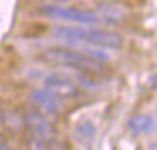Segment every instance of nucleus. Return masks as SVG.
<instances>
[{
    "label": "nucleus",
    "mask_w": 157,
    "mask_h": 150,
    "mask_svg": "<svg viewBox=\"0 0 157 150\" xmlns=\"http://www.w3.org/2000/svg\"><path fill=\"white\" fill-rule=\"evenodd\" d=\"M52 36L59 41L75 42V44H90L103 49H120L123 44V37L115 31L96 29L93 25H81V27H66L58 25L52 29Z\"/></svg>",
    "instance_id": "f257e3e1"
},
{
    "label": "nucleus",
    "mask_w": 157,
    "mask_h": 150,
    "mask_svg": "<svg viewBox=\"0 0 157 150\" xmlns=\"http://www.w3.org/2000/svg\"><path fill=\"white\" fill-rule=\"evenodd\" d=\"M44 59L51 64L61 66V68H68L71 71H79L86 73V74H101L105 71L103 62L96 61V59L86 56L85 52L78 51L73 47H52L44 52Z\"/></svg>",
    "instance_id": "f03ea898"
},
{
    "label": "nucleus",
    "mask_w": 157,
    "mask_h": 150,
    "mask_svg": "<svg viewBox=\"0 0 157 150\" xmlns=\"http://www.w3.org/2000/svg\"><path fill=\"white\" fill-rule=\"evenodd\" d=\"M39 14L48 19L61 22H69V24H78V25H98L100 17L91 10L85 9H76V7H66V5H42L39 9Z\"/></svg>",
    "instance_id": "7ed1b4c3"
},
{
    "label": "nucleus",
    "mask_w": 157,
    "mask_h": 150,
    "mask_svg": "<svg viewBox=\"0 0 157 150\" xmlns=\"http://www.w3.org/2000/svg\"><path fill=\"white\" fill-rule=\"evenodd\" d=\"M24 125L25 130L31 137H36V138L41 140H52L56 138V128L51 122H49V116H46L41 110L34 108H27L24 113Z\"/></svg>",
    "instance_id": "20e7f679"
},
{
    "label": "nucleus",
    "mask_w": 157,
    "mask_h": 150,
    "mask_svg": "<svg viewBox=\"0 0 157 150\" xmlns=\"http://www.w3.org/2000/svg\"><path fill=\"white\" fill-rule=\"evenodd\" d=\"M44 88L56 95L59 99H75L81 95L78 83L63 73H54L44 78Z\"/></svg>",
    "instance_id": "39448f33"
},
{
    "label": "nucleus",
    "mask_w": 157,
    "mask_h": 150,
    "mask_svg": "<svg viewBox=\"0 0 157 150\" xmlns=\"http://www.w3.org/2000/svg\"><path fill=\"white\" fill-rule=\"evenodd\" d=\"M31 99L34 103V106L37 110H41L46 116H56L61 115L63 111V99H59L56 95H52L51 91H48L46 88L42 89H34L31 93Z\"/></svg>",
    "instance_id": "423d86ee"
},
{
    "label": "nucleus",
    "mask_w": 157,
    "mask_h": 150,
    "mask_svg": "<svg viewBox=\"0 0 157 150\" xmlns=\"http://www.w3.org/2000/svg\"><path fill=\"white\" fill-rule=\"evenodd\" d=\"M0 123L10 133H21L22 130H25L24 115L15 108H10V106H5V108L0 110Z\"/></svg>",
    "instance_id": "0eeeda50"
},
{
    "label": "nucleus",
    "mask_w": 157,
    "mask_h": 150,
    "mask_svg": "<svg viewBox=\"0 0 157 150\" xmlns=\"http://www.w3.org/2000/svg\"><path fill=\"white\" fill-rule=\"evenodd\" d=\"M96 15L100 17V21H106L110 24H117V22H122L123 19L127 17V9L120 4H103L100 5Z\"/></svg>",
    "instance_id": "6e6552de"
},
{
    "label": "nucleus",
    "mask_w": 157,
    "mask_h": 150,
    "mask_svg": "<svg viewBox=\"0 0 157 150\" xmlns=\"http://www.w3.org/2000/svg\"><path fill=\"white\" fill-rule=\"evenodd\" d=\"M155 128V122L152 116L144 115V113H137V115L130 116L128 120V130L135 135H142V133H150Z\"/></svg>",
    "instance_id": "1a4fd4ad"
},
{
    "label": "nucleus",
    "mask_w": 157,
    "mask_h": 150,
    "mask_svg": "<svg viewBox=\"0 0 157 150\" xmlns=\"http://www.w3.org/2000/svg\"><path fill=\"white\" fill-rule=\"evenodd\" d=\"M75 137H76V140H78L79 143H83V145H90V143H93V140H95V137H96L95 123L90 122V120H81L79 123H76Z\"/></svg>",
    "instance_id": "9d476101"
},
{
    "label": "nucleus",
    "mask_w": 157,
    "mask_h": 150,
    "mask_svg": "<svg viewBox=\"0 0 157 150\" xmlns=\"http://www.w3.org/2000/svg\"><path fill=\"white\" fill-rule=\"evenodd\" d=\"M25 143H27L29 150H64V145H63L61 140H58V137L52 140H41V138L27 135Z\"/></svg>",
    "instance_id": "9b49d317"
},
{
    "label": "nucleus",
    "mask_w": 157,
    "mask_h": 150,
    "mask_svg": "<svg viewBox=\"0 0 157 150\" xmlns=\"http://www.w3.org/2000/svg\"><path fill=\"white\" fill-rule=\"evenodd\" d=\"M0 150H10V147H9V143L5 142L2 137H0Z\"/></svg>",
    "instance_id": "f8f14e48"
},
{
    "label": "nucleus",
    "mask_w": 157,
    "mask_h": 150,
    "mask_svg": "<svg viewBox=\"0 0 157 150\" xmlns=\"http://www.w3.org/2000/svg\"><path fill=\"white\" fill-rule=\"evenodd\" d=\"M54 2L59 5H63V4H66V2H73V0H54Z\"/></svg>",
    "instance_id": "ddd939ff"
}]
</instances>
